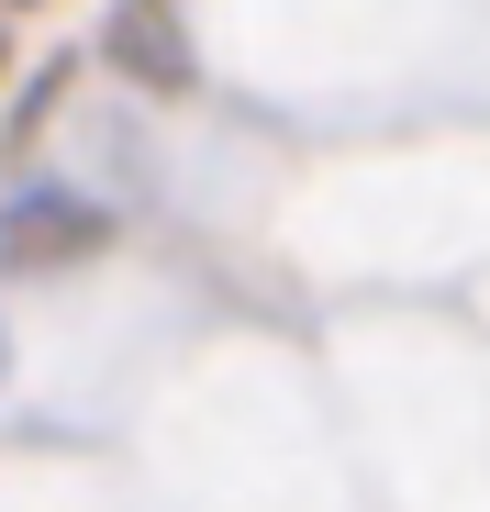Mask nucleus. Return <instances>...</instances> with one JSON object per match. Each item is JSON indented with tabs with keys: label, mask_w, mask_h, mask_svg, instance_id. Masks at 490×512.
<instances>
[{
	"label": "nucleus",
	"mask_w": 490,
	"mask_h": 512,
	"mask_svg": "<svg viewBox=\"0 0 490 512\" xmlns=\"http://www.w3.org/2000/svg\"><path fill=\"white\" fill-rule=\"evenodd\" d=\"M112 67L134 78V90H190V34L168 0H123V23H112Z\"/></svg>",
	"instance_id": "nucleus-2"
},
{
	"label": "nucleus",
	"mask_w": 490,
	"mask_h": 512,
	"mask_svg": "<svg viewBox=\"0 0 490 512\" xmlns=\"http://www.w3.org/2000/svg\"><path fill=\"white\" fill-rule=\"evenodd\" d=\"M101 234H112V212H78L67 190H34L0 223V268H67V256H90Z\"/></svg>",
	"instance_id": "nucleus-1"
}]
</instances>
